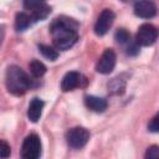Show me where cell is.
<instances>
[{"label": "cell", "instance_id": "52a82bcc", "mask_svg": "<svg viewBox=\"0 0 159 159\" xmlns=\"http://www.w3.org/2000/svg\"><path fill=\"white\" fill-rule=\"evenodd\" d=\"M114 21V12L111 9H104L99 14L96 25H94V34L97 36H103L108 32L111 26L113 25Z\"/></svg>", "mask_w": 159, "mask_h": 159}, {"label": "cell", "instance_id": "8fae6325", "mask_svg": "<svg viewBox=\"0 0 159 159\" xmlns=\"http://www.w3.org/2000/svg\"><path fill=\"white\" fill-rule=\"evenodd\" d=\"M84 103H86L87 108H89L91 111H93L96 113H102L107 109V101L104 98H101V97L86 96L84 97Z\"/></svg>", "mask_w": 159, "mask_h": 159}, {"label": "cell", "instance_id": "5b68a950", "mask_svg": "<svg viewBox=\"0 0 159 159\" xmlns=\"http://www.w3.org/2000/svg\"><path fill=\"white\" fill-rule=\"evenodd\" d=\"M159 31L152 24H143L137 32L135 42L139 46H152L158 39Z\"/></svg>", "mask_w": 159, "mask_h": 159}, {"label": "cell", "instance_id": "3957f363", "mask_svg": "<svg viewBox=\"0 0 159 159\" xmlns=\"http://www.w3.org/2000/svg\"><path fill=\"white\" fill-rule=\"evenodd\" d=\"M41 155V140L37 134H30L24 139L21 157L24 159H37Z\"/></svg>", "mask_w": 159, "mask_h": 159}, {"label": "cell", "instance_id": "9a60e30c", "mask_svg": "<svg viewBox=\"0 0 159 159\" xmlns=\"http://www.w3.org/2000/svg\"><path fill=\"white\" fill-rule=\"evenodd\" d=\"M39 51L42 53L43 57H46L50 61H55L58 57L57 50L51 47V46H47V45H39Z\"/></svg>", "mask_w": 159, "mask_h": 159}, {"label": "cell", "instance_id": "8992f818", "mask_svg": "<svg viewBox=\"0 0 159 159\" xmlns=\"http://www.w3.org/2000/svg\"><path fill=\"white\" fill-rule=\"evenodd\" d=\"M116 53L112 48H106L101 56V58L98 60L97 65H96V71L98 73L102 75H108L114 70L116 66Z\"/></svg>", "mask_w": 159, "mask_h": 159}, {"label": "cell", "instance_id": "44dd1931", "mask_svg": "<svg viewBox=\"0 0 159 159\" xmlns=\"http://www.w3.org/2000/svg\"><path fill=\"white\" fill-rule=\"evenodd\" d=\"M10 145L5 142V140H1L0 142V155H1V158H7L9 155H10Z\"/></svg>", "mask_w": 159, "mask_h": 159}, {"label": "cell", "instance_id": "277c9868", "mask_svg": "<svg viewBox=\"0 0 159 159\" xmlns=\"http://www.w3.org/2000/svg\"><path fill=\"white\" fill-rule=\"evenodd\" d=\"M66 140L71 148H75V149L83 148L89 140V132L83 127L71 128L66 133Z\"/></svg>", "mask_w": 159, "mask_h": 159}, {"label": "cell", "instance_id": "d6986e66", "mask_svg": "<svg viewBox=\"0 0 159 159\" xmlns=\"http://www.w3.org/2000/svg\"><path fill=\"white\" fill-rule=\"evenodd\" d=\"M147 159H159V145H152L147 149L145 153Z\"/></svg>", "mask_w": 159, "mask_h": 159}, {"label": "cell", "instance_id": "e0dca14e", "mask_svg": "<svg viewBox=\"0 0 159 159\" xmlns=\"http://www.w3.org/2000/svg\"><path fill=\"white\" fill-rule=\"evenodd\" d=\"M114 40H116L119 45L128 43L129 40H130V34H129L125 29H119V30H117V32L114 34Z\"/></svg>", "mask_w": 159, "mask_h": 159}, {"label": "cell", "instance_id": "7a4b0ae2", "mask_svg": "<svg viewBox=\"0 0 159 159\" xmlns=\"http://www.w3.org/2000/svg\"><path fill=\"white\" fill-rule=\"evenodd\" d=\"M5 83H6L7 91L15 96L24 94L31 87V80L27 76V73L21 67L15 65L7 67Z\"/></svg>", "mask_w": 159, "mask_h": 159}, {"label": "cell", "instance_id": "5bb4252c", "mask_svg": "<svg viewBox=\"0 0 159 159\" xmlns=\"http://www.w3.org/2000/svg\"><path fill=\"white\" fill-rule=\"evenodd\" d=\"M29 67H30V72L34 77L39 78L41 76H43L46 73V66L39 61V60H32L30 63H29Z\"/></svg>", "mask_w": 159, "mask_h": 159}, {"label": "cell", "instance_id": "ac0fdd59", "mask_svg": "<svg viewBox=\"0 0 159 159\" xmlns=\"http://www.w3.org/2000/svg\"><path fill=\"white\" fill-rule=\"evenodd\" d=\"M46 5V0H24V7L31 12Z\"/></svg>", "mask_w": 159, "mask_h": 159}, {"label": "cell", "instance_id": "30bf717a", "mask_svg": "<svg viewBox=\"0 0 159 159\" xmlns=\"http://www.w3.org/2000/svg\"><path fill=\"white\" fill-rule=\"evenodd\" d=\"M43 106H45V103H43L42 99H40V98H34V99L30 102V104H29L27 118H29L31 122L36 123V122L40 119L41 114H42Z\"/></svg>", "mask_w": 159, "mask_h": 159}, {"label": "cell", "instance_id": "9c48e42d", "mask_svg": "<svg viewBox=\"0 0 159 159\" xmlns=\"http://www.w3.org/2000/svg\"><path fill=\"white\" fill-rule=\"evenodd\" d=\"M82 76L80 72H76V71H71V72H67L62 81H61V89L63 92H70V91H73L75 88L77 87H81V82H82Z\"/></svg>", "mask_w": 159, "mask_h": 159}, {"label": "cell", "instance_id": "7c38bea8", "mask_svg": "<svg viewBox=\"0 0 159 159\" xmlns=\"http://www.w3.org/2000/svg\"><path fill=\"white\" fill-rule=\"evenodd\" d=\"M32 21L34 20H32L31 15L25 14V12H17L16 16H15V29H16V31H19V32L25 31L29 26H31Z\"/></svg>", "mask_w": 159, "mask_h": 159}, {"label": "cell", "instance_id": "2e32d148", "mask_svg": "<svg viewBox=\"0 0 159 159\" xmlns=\"http://www.w3.org/2000/svg\"><path fill=\"white\" fill-rule=\"evenodd\" d=\"M50 12H51V7L47 6V5H43L42 7H40V9L35 10V11H32V12H31V16H32V20H34V21H40V20L46 19V17L50 15Z\"/></svg>", "mask_w": 159, "mask_h": 159}, {"label": "cell", "instance_id": "7402d4cb", "mask_svg": "<svg viewBox=\"0 0 159 159\" xmlns=\"http://www.w3.org/2000/svg\"><path fill=\"white\" fill-rule=\"evenodd\" d=\"M120 1H123V2H129V1H132V0H120Z\"/></svg>", "mask_w": 159, "mask_h": 159}, {"label": "cell", "instance_id": "4fadbf2b", "mask_svg": "<svg viewBox=\"0 0 159 159\" xmlns=\"http://www.w3.org/2000/svg\"><path fill=\"white\" fill-rule=\"evenodd\" d=\"M125 83H127V80L124 77V75H120L116 78H113L109 83H108V89L112 92V93H116V94H120L124 92V88H125Z\"/></svg>", "mask_w": 159, "mask_h": 159}, {"label": "cell", "instance_id": "ba28073f", "mask_svg": "<svg viewBox=\"0 0 159 159\" xmlns=\"http://www.w3.org/2000/svg\"><path fill=\"white\" fill-rule=\"evenodd\" d=\"M134 14L142 19H152L157 14V6L152 0H137L134 4Z\"/></svg>", "mask_w": 159, "mask_h": 159}, {"label": "cell", "instance_id": "ffe728a7", "mask_svg": "<svg viewBox=\"0 0 159 159\" xmlns=\"http://www.w3.org/2000/svg\"><path fill=\"white\" fill-rule=\"evenodd\" d=\"M148 129H149V132L159 133V113L150 119V122L148 124Z\"/></svg>", "mask_w": 159, "mask_h": 159}, {"label": "cell", "instance_id": "6da1fadb", "mask_svg": "<svg viewBox=\"0 0 159 159\" xmlns=\"http://www.w3.org/2000/svg\"><path fill=\"white\" fill-rule=\"evenodd\" d=\"M78 22L73 19L60 16L50 25V32L57 50H68L78 40Z\"/></svg>", "mask_w": 159, "mask_h": 159}]
</instances>
